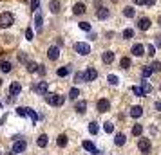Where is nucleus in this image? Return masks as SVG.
<instances>
[{
  "label": "nucleus",
  "mask_w": 161,
  "mask_h": 155,
  "mask_svg": "<svg viewBox=\"0 0 161 155\" xmlns=\"http://www.w3.org/2000/svg\"><path fill=\"white\" fill-rule=\"evenodd\" d=\"M112 2H118V0H112Z\"/></svg>",
  "instance_id": "864d4df0"
},
{
  "label": "nucleus",
  "mask_w": 161,
  "mask_h": 155,
  "mask_svg": "<svg viewBox=\"0 0 161 155\" xmlns=\"http://www.w3.org/2000/svg\"><path fill=\"white\" fill-rule=\"evenodd\" d=\"M119 67H121V69H129V67H130V58H121Z\"/></svg>",
  "instance_id": "7c9ffc66"
},
{
  "label": "nucleus",
  "mask_w": 161,
  "mask_h": 155,
  "mask_svg": "<svg viewBox=\"0 0 161 155\" xmlns=\"http://www.w3.org/2000/svg\"><path fill=\"white\" fill-rule=\"evenodd\" d=\"M45 101L53 106H62L64 105V96H60V94H45Z\"/></svg>",
  "instance_id": "f03ea898"
},
{
  "label": "nucleus",
  "mask_w": 161,
  "mask_h": 155,
  "mask_svg": "<svg viewBox=\"0 0 161 155\" xmlns=\"http://www.w3.org/2000/svg\"><path fill=\"white\" fill-rule=\"evenodd\" d=\"M15 23V16L11 13H2L0 15V29H8Z\"/></svg>",
  "instance_id": "f257e3e1"
},
{
  "label": "nucleus",
  "mask_w": 161,
  "mask_h": 155,
  "mask_svg": "<svg viewBox=\"0 0 161 155\" xmlns=\"http://www.w3.org/2000/svg\"><path fill=\"white\" fill-rule=\"evenodd\" d=\"M138 27L141 31H148V29H150V20H148V18H139Z\"/></svg>",
  "instance_id": "f8f14e48"
},
{
  "label": "nucleus",
  "mask_w": 161,
  "mask_h": 155,
  "mask_svg": "<svg viewBox=\"0 0 161 155\" xmlns=\"http://www.w3.org/2000/svg\"><path fill=\"white\" fill-rule=\"evenodd\" d=\"M0 108H2V101H0Z\"/></svg>",
  "instance_id": "603ef678"
},
{
  "label": "nucleus",
  "mask_w": 161,
  "mask_h": 155,
  "mask_svg": "<svg viewBox=\"0 0 161 155\" xmlns=\"http://www.w3.org/2000/svg\"><path fill=\"white\" fill-rule=\"evenodd\" d=\"M27 116L33 119V123H36V121H38V116H36V114H35L33 110H31V108H27Z\"/></svg>",
  "instance_id": "58836bf2"
},
{
  "label": "nucleus",
  "mask_w": 161,
  "mask_h": 155,
  "mask_svg": "<svg viewBox=\"0 0 161 155\" xmlns=\"http://www.w3.org/2000/svg\"><path fill=\"white\" fill-rule=\"evenodd\" d=\"M40 6V0H31V11H36Z\"/></svg>",
  "instance_id": "37998d69"
},
{
  "label": "nucleus",
  "mask_w": 161,
  "mask_h": 155,
  "mask_svg": "<svg viewBox=\"0 0 161 155\" xmlns=\"http://www.w3.org/2000/svg\"><path fill=\"white\" fill-rule=\"evenodd\" d=\"M132 92H134L136 96H139V97L145 96V94H143V89H141V87H138V85H134V87H132Z\"/></svg>",
  "instance_id": "2f4dec72"
},
{
  "label": "nucleus",
  "mask_w": 161,
  "mask_h": 155,
  "mask_svg": "<svg viewBox=\"0 0 161 155\" xmlns=\"http://www.w3.org/2000/svg\"><path fill=\"white\" fill-rule=\"evenodd\" d=\"M16 114H18V116H22V117H25V116H27V108L18 106V108H16Z\"/></svg>",
  "instance_id": "4c0bfd02"
},
{
  "label": "nucleus",
  "mask_w": 161,
  "mask_h": 155,
  "mask_svg": "<svg viewBox=\"0 0 161 155\" xmlns=\"http://www.w3.org/2000/svg\"><path fill=\"white\" fill-rule=\"evenodd\" d=\"M56 144H58L60 148H64V146H67V135H58V139H56Z\"/></svg>",
  "instance_id": "b1692460"
},
{
  "label": "nucleus",
  "mask_w": 161,
  "mask_h": 155,
  "mask_svg": "<svg viewBox=\"0 0 161 155\" xmlns=\"http://www.w3.org/2000/svg\"><path fill=\"white\" fill-rule=\"evenodd\" d=\"M123 15L127 16V18H134V15H136V11H134V8H130V6H127V8L123 9Z\"/></svg>",
  "instance_id": "5701e85b"
},
{
  "label": "nucleus",
  "mask_w": 161,
  "mask_h": 155,
  "mask_svg": "<svg viewBox=\"0 0 161 155\" xmlns=\"http://www.w3.org/2000/svg\"><path fill=\"white\" fill-rule=\"evenodd\" d=\"M138 148H139V152L141 153H148L150 152V139H139V142H138Z\"/></svg>",
  "instance_id": "39448f33"
},
{
  "label": "nucleus",
  "mask_w": 161,
  "mask_h": 155,
  "mask_svg": "<svg viewBox=\"0 0 161 155\" xmlns=\"http://www.w3.org/2000/svg\"><path fill=\"white\" fill-rule=\"evenodd\" d=\"M141 89H143V94L147 96V94H150V92H152V85H150L148 81H143V83H141Z\"/></svg>",
  "instance_id": "393cba45"
},
{
  "label": "nucleus",
  "mask_w": 161,
  "mask_h": 155,
  "mask_svg": "<svg viewBox=\"0 0 161 155\" xmlns=\"http://www.w3.org/2000/svg\"><path fill=\"white\" fill-rule=\"evenodd\" d=\"M89 132L92 133V135H96V133H98V123H94V121H92V123L89 125Z\"/></svg>",
  "instance_id": "473e14b6"
},
{
  "label": "nucleus",
  "mask_w": 161,
  "mask_h": 155,
  "mask_svg": "<svg viewBox=\"0 0 161 155\" xmlns=\"http://www.w3.org/2000/svg\"><path fill=\"white\" fill-rule=\"evenodd\" d=\"M130 116L134 119L141 117V116H143V108H141V106H132V108H130Z\"/></svg>",
  "instance_id": "2eb2a0df"
},
{
  "label": "nucleus",
  "mask_w": 161,
  "mask_h": 155,
  "mask_svg": "<svg viewBox=\"0 0 161 155\" xmlns=\"http://www.w3.org/2000/svg\"><path fill=\"white\" fill-rule=\"evenodd\" d=\"M47 142H49V139H47V135H45V133H42V135L36 139V144L40 148H45V146H47Z\"/></svg>",
  "instance_id": "aec40b11"
},
{
  "label": "nucleus",
  "mask_w": 161,
  "mask_h": 155,
  "mask_svg": "<svg viewBox=\"0 0 161 155\" xmlns=\"http://www.w3.org/2000/svg\"><path fill=\"white\" fill-rule=\"evenodd\" d=\"M96 16H98L100 20H105V18L109 16V9H107V8H100V9H98V13H96Z\"/></svg>",
  "instance_id": "412c9836"
},
{
  "label": "nucleus",
  "mask_w": 161,
  "mask_h": 155,
  "mask_svg": "<svg viewBox=\"0 0 161 155\" xmlns=\"http://www.w3.org/2000/svg\"><path fill=\"white\" fill-rule=\"evenodd\" d=\"M134 4H136V6H143V4H145V0H134Z\"/></svg>",
  "instance_id": "09e8293b"
},
{
  "label": "nucleus",
  "mask_w": 161,
  "mask_h": 155,
  "mask_svg": "<svg viewBox=\"0 0 161 155\" xmlns=\"http://www.w3.org/2000/svg\"><path fill=\"white\" fill-rule=\"evenodd\" d=\"M78 96H80V89H76V87H74V89H71L69 97H71V99H78Z\"/></svg>",
  "instance_id": "c756f323"
},
{
  "label": "nucleus",
  "mask_w": 161,
  "mask_h": 155,
  "mask_svg": "<svg viewBox=\"0 0 161 155\" xmlns=\"http://www.w3.org/2000/svg\"><path fill=\"white\" fill-rule=\"evenodd\" d=\"M25 38H27L29 42L33 40V31H31V29H27V31H25Z\"/></svg>",
  "instance_id": "a18cd8bd"
},
{
  "label": "nucleus",
  "mask_w": 161,
  "mask_h": 155,
  "mask_svg": "<svg viewBox=\"0 0 161 155\" xmlns=\"http://www.w3.org/2000/svg\"><path fill=\"white\" fill-rule=\"evenodd\" d=\"M36 70H38V72H40V74H42V76H44V74H45V69H44V67H42V65H38V69H36Z\"/></svg>",
  "instance_id": "de8ad7c7"
},
{
  "label": "nucleus",
  "mask_w": 161,
  "mask_h": 155,
  "mask_svg": "<svg viewBox=\"0 0 161 155\" xmlns=\"http://www.w3.org/2000/svg\"><path fill=\"white\" fill-rule=\"evenodd\" d=\"M110 108V103L109 101H107V99H100V101H98V112H107Z\"/></svg>",
  "instance_id": "9d476101"
},
{
  "label": "nucleus",
  "mask_w": 161,
  "mask_h": 155,
  "mask_svg": "<svg viewBox=\"0 0 161 155\" xmlns=\"http://www.w3.org/2000/svg\"><path fill=\"white\" fill-rule=\"evenodd\" d=\"M83 74H85V81H94L96 78H98V70H96V69H92V67H89Z\"/></svg>",
  "instance_id": "423d86ee"
},
{
  "label": "nucleus",
  "mask_w": 161,
  "mask_h": 155,
  "mask_svg": "<svg viewBox=\"0 0 161 155\" xmlns=\"http://www.w3.org/2000/svg\"><path fill=\"white\" fill-rule=\"evenodd\" d=\"M11 69H13V65H11V63H9V61H0V70H2V72H11Z\"/></svg>",
  "instance_id": "4be33fe9"
},
{
  "label": "nucleus",
  "mask_w": 161,
  "mask_h": 155,
  "mask_svg": "<svg viewBox=\"0 0 161 155\" xmlns=\"http://www.w3.org/2000/svg\"><path fill=\"white\" fill-rule=\"evenodd\" d=\"M35 90H36L38 94L45 96V94H47V83H45V81H40V83L36 85V87H35Z\"/></svg>",
  "instance_id": "4468645a"
},
{
  "label": "nucleus",
  "mask_w": 161,
  "mask_h": 155,
  "mask_svg": "<svg viewBox=\"0 0 161 155\" xmlns=\"http://www.w3.org/2000/svg\"><path fill=\"white\" fill-rule=\"evenodd\" d=\"M20 90H22V87H20V83H18V81L11 83V87H9V94H11V96H18V94H20Z\"/></svg>",
  "instance_id": "6e6552de"
},
{
  "label": "nucleus",
  "mask_w": 161,
  "mask_h": 155,
  "mask_svg": "<svg viewBox=\"0 0 161 155\" xmlns=\"http://www.w3.org/2000/svg\"><path fill=\"white\" fill-rule=\"evenodd\" d=\"M154 4H156V0H145V6H148V8L154 6Z\"/></svg>",
  "instance_id": "49530a36"
},
{
  "label": "nucleus",
  "mask_w": 161,
  "mask_h": 155,
  "mask_svg": "<svg viewBox=\"0 0 161 155\" xmlns=\"http://www.w3.org/2000/svg\"><path fill=\"white\" fill-rule=\"evenodd\" d=\"M36 69H38V65L35 61H27V70L29 72H36Z\"/></svg>",
  "instance_id": "72a5a7b5"
},
{
  "label": "nucleus",
  "mask_w": 161,
  "mask_h": 155,
  "mask_svg": "<svg viewBox=\"0 0 161 155\" xmlns=\"http://www.w3.org/2000/svg\"><path fill=\"white\" fill-rule=\"evenodd\" d=\"M102 59H103V63H107V65L112 63V61H114V52L112 51H105L102 54Z\"/></svg>",
  "instance_id": "1a4fd4ad"
},
{
  "label": "nucleus",
  "mask_w": 161,
  "mask_h": 155,
  "mask_svg": "<svg viewBox=\"0 0 161 155\" xmlns=\"http://www.w3.org/2000/svg\"><path fill=\"white\" fill-rule=\"evenodd\" d=\"M132 54H134V56H143V54H145V47L141 44L132 45Z\"/></svg>",
  "instance_id": "9b49d317"
},
{
  "label": "nucleus",
  "mask_w": 161,
  "mask_h": 155,
  "mask_svg": "<svg viewBox=\"0 0 161 155\" xmlns=\"http://www.w3.org/2000/svg\"><path fill=\"white\" fill-rule=\"evenodd\" d=\"M141 74H143V78H148V76H152V69H150V67H145Z\"/></svg>",
  "instance_id": "a19ab883"
},
{
  "label": "nucleus",
  "mask_w": 161,
  "mask_h": 155,
  "mask_svg": "<svg viewBox=\"0 0 161 155\" xmlns=\"http://www.w3.org/2000/svg\"><path fill=\"white\" fill-rule=\"evenodd\" d=\"M42 22H44V16L40 15V13H36V16H35V23H36V29L38 31L42 29Z\"/></svg>",
  "instance_id": "a878e982"
},
{
  "label": "nucleus",
  "mask_w": 161,
  "mask_h": 155,
  "mask_svg": "<svg viewBox=\"0 0 161 155\" xmlns=\"http://www.w3.org/2000/svg\"><path fill=\"white\" fill-rule=\"evenodd\" d=\"M147 52H148V56H154V54H156V47H154V45H148V47H147Z\"/></svg>",
  "instance_id": "c03bdc74"
},
{
  "label": "nucleus",
  "mask_w": 161,
  "mask_h": 155,
  "mask_svg": "<svg viewBox=\"0 0 161 155\" xmlns=\"http://www.w3.org/2000/svg\"><path fill=\"white\" fill-rule=\"evenodd\" d=\"M83 148H85L87 152H91V153H94V155H98V153H100V152L96 150V146L92 144V142H91V141H83Z\"/></svg>",
  "instance_id": "ddd939ff"
},
{
  "label": "nucleus",
  "mask_w": 161,
  "mask_h": 155,
  "mask_svg": "<svg viewBox=\"0 0 161 155\" xmlns=\"http://www.w3.org/2000/svg\"><path fill=\"white\" fill-rule=\"evenodd\" d=\"M25 148H27V142L24 139H18L13 142V153H22V152H25Z\"/></svg>",
  "instance_id": "20e7f679"
},
{
  "label": "nucleus",
  "mask_w": 161,
  "mask_h": 155,
  "mask_svg": "<svg viewBox=\"0 0 161 155\" xmlns=\"http://www.w3.org/2000/svg\"><path fill=\"white\" fill-rule=\"evenodd\" d=\"M49 9H51V13H54V15L60 13V2L58 0H51L49 2Z\"/></svg>",
  "instance_id": "a211bd4d"
},
{
  "label": "nucleus",
  "mask_w": 161,
  "mask_h": 155,
  "mask_svg": "<svg viewBox=\"0 0 161 155\" xmlns=\"http://www.w3.org/2000/svg\"><path fill=\"white\" fill-rule=\"evenodd\" d=\"M74 80H76V83H87V81H85V74H83V72H76Z\"/></svg>",
  "instance_id": "c85d7f7f"
},
{
  "label": "nucleus",
  "mask_w": 161,
  "mask_h": 155,
  "mask_svg": "<svg viewBox=\"0 0 161 155\" xmlns=\"http://www.w3.org/2000/svg\"><path fill=\"white\" fill-rule=\"evenodd\" d=\"M156 45H158V47H161V36H156Z\"/></svg>",
  "instance_id": "8fccbe9b"
},
{
  "label": "nucleus",
  "mask_w": 161,
  "mask_h": 155,
  "mask_svg": "<svg viewBox=\"0 0 161 155\" xmlns=\"http://www.w3.org/2000/svg\"><path fill=\"white\" fill-rule=\"evenodd\" d=\"M107 81H109L110 85H118V81H119V80H118V76H114V74H110L109 78H107Z\"/></svg>",
  "instance_id": "e433bc0d"
},
{
  "label": "nucleus",
  "mask_w": 161,
  "mask_h": 155,
  "mask_svg": "<svg viewBox=\"0 0 161 155\" xmlns=\"http://www.w3.org/2000/svg\"><path fill=\"white\" fill-rule=\"evenodd\" d=\"M141 132H143V126L141 125H134L132 126V135H141Z\"/></svg>",
  "instance_id": "cd10ccee"
},
{
  "label": "nucleus",
  "mask_w": 161,
  "mask_h": 155,
  "mask_svg": "<svg viewBox=\"0 0 161 155\" xmlns=\"http://www.w3.org/2000/svg\"><path fill=\"white\" fill-rule=\"evenodd\" d=\"M74 51L78 52V54H81V56H87L89 52H91V45L85 44V42H76L74 44Z\"/></svg>",
  "instance_id": "7ed1b4c3"
},
{
  "label": "nucleus",
  "mask_w": 161,
  "mask_h": 155,
  "mask_svg": "<svg viewBox=\"0 0 161 155\" xmlns=\"http://www.w3.org/2000/svg\"><path fill=\"white\" fill-rule=\"evenodd\" d=\"M69 72H71V69H69V67H62V69H58V76H60V78H65Z\"/></svg>",
  "instance_id": "bb28decb"
},
{
  "label": "nucleus",
  "mask_w": 161,
  "mask_h": 155,
  "mask_svg": "<svg viewBox=\"0 0 161 155\" xmlns=\"http://www.w3.org/2000/svg\"><path fill=\"white\" fill-rule=\"evenodd\" d=\"M150 69H152V72H159V70H161V63H159V61H152Z\"/></svg>",
  "instance_id": "c9c22d12"
},
{
  "label": "nucleus",
  "mask_w": 161,
  "mask_h": 155,
  "mask_svg": "<svg viewBox=\"0 0 161 155\" xmlns=\"http://www.w3.org/2000/svg\"><path fill=\"white\" fill-rule=\"evenodd\" d=\"M73 13H74V15H83V13H85V6H83L81 2H78V4H74Z\"/></svg>",
  "instance_id": "dca6fc26"
},
{
  "label": "nucleus",
  "mask_w": 161,
  "mask_h": 155,
  "mask_svg": "<svg viewBox=\"0 0 161 155\" xmlns=\"http://www.w3.org/2000/svg\"><path fill=\"white\" fill-rule=\"evenodd\" d=\"M80 29L81 31H91V23L89 22H80Z\"/></svg>",
  "instance_id": "79ce46f5"
},
{
  "label": "nucleus",
  "mask_w": 161,
  "mask_h": 155,
  "mask_svg": "<svg viewBox=\"0 0 161 155\" xmlns=\"http://www.w3.org/2000/svg\"><path fill=\"white\" fill-rule=\"evenodd\" d=\"M74 110L78 112V114H83V112L87 110V101H78L76 106H74Z\"/></svg>",
  "instance_id": "f3484780"
},
{
  "label": "nucleus",
  "mask_w": 161,
  "mask_h": 155,
  "mask_svg": "<svg viewBox=\"0 0 161 155\" xmlns=\"http://www.w3.org/2000/svg\"><path fill=\"white\" fill-rule=\"evenodd\" d=\"M47 56H49V59H58V56H60V49L56 47V45L49 47V51H47Z\"/></svg>",
  "instance_id": "0eeeda50"
},
{
  "label": "nucleus",
  "mask_w": 161,
  "mask_h": 155,
  "mask_svg": "<svg viewBox=\"0 0 161 155\" xmlns=\"http://www.w3.org/2000/svg\"><path fill=\"white\" fill-rule=\"evenodd\" d=\"M103 130L107 133H112L114 132V125H112V123H105V125H103Z\"/></svg>",
  "instance_id": "f704fd0d"
},
{
  "label": "nucleus",
  "mask_w": 161,
  "mask_h": 155,
  "mask_svg": "<svg viewBox=\"0 0 161 155\" xmlns=\"http://www.w3.org/2000/svg\"><path fill=\"white\" fill-rule=\"evenodd\" d=\"M125 141H127V137H125L123 133H116V137H114V144L116 146H123Z\"/></svg>",
  "instance_id": "6ab92c4d"
},
{
  "label": "nucleus",
  "mask_w": 161,
  "mask_h": 155,
  "mask_svg": "<svg viewBox=\"0 0 161 155\" xmlns=\"http://www.w3.org/2000/svg\"><path fill=\"white\" fill-rule=\"evenodd\" d=\"M132 36H134V31H132V29H125L123 31V38L129 40V38H132Z\"/></svg>",
  "instance_id": "ea45409f"
},
{
  "label": "nucleus",
  "mask_w": 161,
  "mask_h": 155,
  "mask_svg": "<svg viewBox=\"0 0 161 155\" xmlns=\"http://www.w3.org/2000/svg\"><path fill=\"white\" fill-rule=\"evenodd\" d=\"M156 108H158V110H161V103H159V101L156 103Z\"/></svg>",
  "instance_id": "3c124183"
},
{
  "label": "nucleus",
  "mask_w": 161,
  "mask_h": 155,
  "mask_svg": "<svg viewBox=\"0 0 161 155\" xmlns=\"http://www.w3.org/2000/svg\"><path fill=\"white\" fill-rule=\"evenodd\" d=\"M159 90H161V87H159Z\"/></svg>",
  "instance_id": "5fc2aeb1"
}]
</instances>
